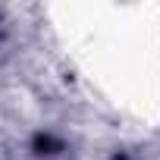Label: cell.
Masks as SVG:
<instances>
[{
  "label": "cell",
  "instance_id": "cell-1",
  "mask_svg": "<svg viewBox=\"0 0 160 160\" xmlns=\"http://www.w3.org/2000/svg\"><path fill=\"white\" fill-rule=\"evenodd\" d=\"M35 148H38V151H53V148H60V144H57L50 135H38V138H35Z\"/></svg>",
  "mask_w": 160,
  "mask_h": 160
}]
</instances>
